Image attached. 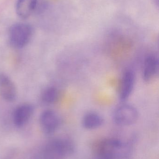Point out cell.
I'll return each instance as SVG.
<instances>
[{
    "mask_svg": "<svg viewBox=\"0 0 159 159\" xmlns=\"http://www.w3.org/2000/svg\"><path fill=\"white\" fill-rule=\"evenodd\" d=\"M96 155L108 159H128L132 154L130 145L119 139H106L101 141L96 148Z\"/></svg>",
    "mask_w": 159,
    "mask_h": 159,
    "instance_id": "obj_1",
    "label": "cell"
},
{
    "mask_svg": "<svg viewBox=\"0 0 159 159\" xmlns=\"http://www.w3.org/2000/svg\"><path fill=\"white\" fill-rule=\"evenodd\" d=\"M39 124L43 131L48 134L55 132L61 123L58 114L52 110H46L42 112L39 117Z\"/></svg>",
    "mask_w": 159,
    "mask_h": 159,
    "instance_id": "obj_5",
    "label": "cell"
},
{
    "mask_svg": "<svg viewBox=\"0 0 159 159\" xmlns=\"http://www.w3.org/2000/svg\"><path fill=\"white\" fill-rule=\"evenodd\" d=\"M155 1V3H156L157 4V5H158L159 4V0H154Z\"/></svg>",
    "mask_w": 159,
    "mask_h": 159,
    "instance_id": "obj_14",
    "label": "cell"
},
{
    "mask_svg": "<svg viewBox=\"0 0 159 159\" xmlns=\"http://www.w3.org/2000/svg\"><path fill=\"white\" fill-rule=\"evenodd\" d=\"M159 60L154 55L147 56L144 61L142 77L144 81L149 82L155 78L158 73Z\"/></svg>",
    "mask_w": 159,
    "mask_h": 159,
    "instance_id": "obj_9",
    "label": "cell"
},
{
    "mask_svg": "<svg viewBox=\"0 0 159 159\" xmlns=\"http://www.w3.org/2000/svg\"><path fill=\"white\" fill-rule=\"evenodd\" d=\"M139 116V112L134 106L125 103L119 105L113 114L115 123L121 126H130L134 124L138 120Z\"/></svg>",
    "mask_w": 159,
    "mask_h": 159,
    "instance_id": "obj_4",
    "label": "cell"
},
{
    "mask_svg": "<svg viewBox=\"0 0 159 159\" xmlns=\"http://www.w3.org/2000/svg\"><path fill=\"white\" fill-rule=\"evenodd\" d=\"M59 97V92L57 88L49 87L46 88L42 94V100L45 103L53 104L58 101Z\"/></svg>",
    "mask_w": 159,
    "mask_h": 159,
    "instance_id": "obj_12",
    "label": "cell"
},
{
    "mask_svg": "<svg viewBox=\"0 0 159 159\" xmlns=\"http://www.w3.org/2000/svg\"><path fill=\"white\" fill-rule=\"evenodd\" d=\"M135 83V75L130 69L125 70L122 75L119 91V99L126 102L132 93Z\"/></svg>",
    "mask_w": 159,
    "mask_h": 159,
    "instance_id": "obj_6",
    "label": "cell"
},
{
    "mask_svg": "<svg viewBox=\"0 0 159 159\" xmlns=\"http://www.w3.org/2000/svg\"><path fill=\"white\" fill-rule=\"evenodd\" d=\"M104 122L103 117L97 112H89L82 119V125L87 129L92 130L101 127Z\"/></svg>",
    "mask_w": 159,
    "mask_h": 159,
    "instance_id": "obj_11",
    "label": "cell"
},
{
    "mask_svg": "<svg viewBox=\"0 0 159 159\" xmlns=\"http://www.w3.org/2000/svg\"><path fill=\"white\" fill-rule=\"evenodd\" d=\"M33 30L29 24L17 23L10 27L8 32L9 43L16 48H21L28 45L32 37Z\"/></svg>",
    "mask_w": 159,
    "mask_h": 159,
    "instance_id": "obj_3",
    "label": "cell"
},
{
    "mask_svg": "<svg viewBox=\"0 0 159 159\" xmlns=\"http://www.w3.org/2000/svg\"><path fill=\"white\" fill-rule=\"evenodd\" d=\"M37 4V0H17L16 13L22 19L28 18L34 12Z\"/></svg>",
    "mask_w": 159,
    "mask_h": 159,
    "instance_id": "obj_10",
    "label": "cell"
},
{
    "mask_svg": "<svg viewBox=\"0 0 159 159\" xmlns=\"http://www.w3.org/2000/svg\"><path fill=\"white\" fill-rule=\"evenodd\" d=\"M17 91L15 83L7 75L0 73V96L7 102L16 100Z\"/></svg>",
    "mask_w": 159,
    "mask_h": 159,
    "instance_id": "obj_7",
    "label": "cell"
},
{
    "mask_svg": "<svg viewBox=\"0 0 159 159\" xmlns=\"http://www.w3.org/2000/svg\"><path fill=\"white\" fill-rule=\"evenodd\" d=\"M34 111L33 106L24 103L18 106L13 113V120L16 127L21 128L27 124Z\"/></svg>",
    "mask_w": 159,
    "mask_h": 159,
    "instance_id": "obj_8",
    "label": "cell"
},
{
    "mask_svg": "<svg viewBox=\"0 0 159 159\" xmlns=\"http://www.w3.org/2000/svg\"><path fill=\"white\" fill-rule=\"evenodd\" d=\"M74 149V144L70 139H54L45 146L38 155L37 159H64L72 155Z\"/></svg>",
    "mask_w": 159,
    "mask_h": 159,
    "instance_id": "obj_2",
    "label": "cell"
},
{
    "mask_svg": "<svg viewBox=\"0 0 159 159\" xmlns=\"http://www.w3.org/2000/svg\"><path fill=\"white\" fill-rule=\"evenodd\" d=\"M94 159H108L105 158V157H103V156H100V155H96Z\"/></svg>",
    "mask_w": 159,
    "mask_h": 159,
    "instance_id": "obj_13",
    "label": "cell"
}]
</instances>
